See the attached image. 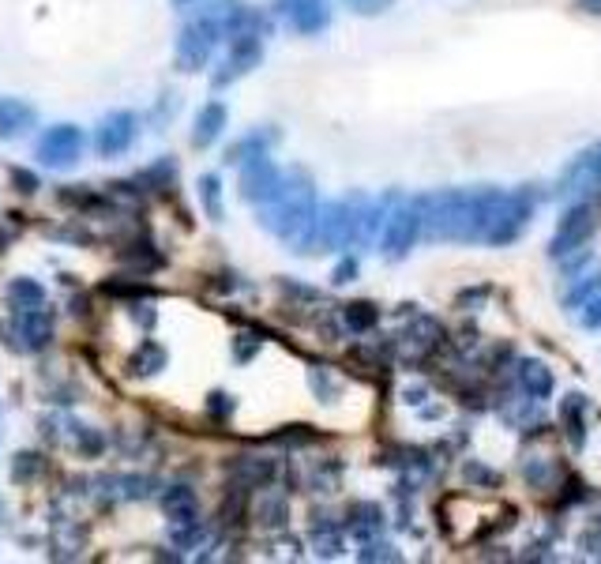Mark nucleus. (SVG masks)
I'll list each match as a JSON object with an SVG mask.
<instances>
[{"label": "nucleus", "mask_w": 601, "mask_h": 564, "mask_svg": "<svg viewBox=\"0 0 601 564\" xmlns=\"http://www.w3.org/2000/svg\"><path fill=\"white\" fill-rule=\"evenodd\" d=\"M316 185L305 170L282 173V188L275 192V200L260 204V222L286 241L293 252H309L316 245Z\"/></svg>", "instance_id": "obj_1"}, {"label": "nucleus", "mask_w": 601, "mask_h": 564, "mask_svg": "<svg viewBox=\"0 0 601 564\" xmlns=\"http://www.w3.org/2000/svg\"><path fill=\"white\" fill-rule=\"evenodd\" d=\"M421 215V237L425 241H455L466 245L470 234V188H440L414 196Z\"/></svg>", "instance_id": "obj_2"}, {"label": "nucleus", "mask_w": 601, "mask_h": 564, "mask_svg": "<svg viewBox=\"0 0 601 564\" xmlns=\"http://www.w3.org/2000/svg\"><path fill=\"white\" fill-rule=\"evenodd\" d=\"M538 200L541 192L534 185H519L504 192L500 196V207H496V219L489 226V237H485V245H493V249H504L511 241H519L526 234V226L534 219V211H538Z\"/></svg>", "instance_id": "obj_3"}, {"label": "nucleus", "mask_w": 601, "mask_h": 564, "mask_svg": "<svg viewBox=\"0 0 601 564\" xmlns=\"http://www.w3.org/2000/svg\"><path fill=\"white\" fill-rule=\"evenodd\" d=\"M594 230H598V207H594V200H571V204L564 207L560 222H556V234L549 237V249H545L549 260L560 264L564 256L586 249Z\"/></svg>", "instance_id": "obj_4"}, {"label": "nucleus", "mask_w": 601, "mask_h": 564, "mask_svg": "<svg viewBox=\"0 0 601 564\" xmlns=\"http://www.w3.org/2000/svg\"><path fill=\"white\" fill-rule=\"evenodd\" d=\"M421 237V215H417L414 200H402V196H391L384 215V237H380V249L391 264H399L410 256V249L417 245Z\"/></svg>", "instance_id": "obj_5"}, {"label": "nucleus", "mask_w": 601, "mask_h": 564, "mask_svg": "<svg viewBox=\"0 0 601 564\" xmlns=\"http://www.w3.org/2000/svg\"><path fill=\"white\" fill-rule=\"evenodd\" d=\"M556 196L568 200V204L571 200H594V196H601V140L583 147V151L560 170V177H556Z\"/></svg>", "instance_id": "obj_6"}, {"label": "nucleus", "mask_w": 601, "mask_h": 564, "mask_svg": "<svg viewBox=\"0 0 601 564\" xmlns=\"http://www.w3.org/2000/svg\"><path fill=\"white\" fill-rule=\"evenodd\" d=\"M218 38H222V19L215 12H200V16H192L181 27V38H177V64H181V72H196L203 64L211 61V53H215Z\"/></svg>", "instance_id": "obj_7"}, {"label": "nucleus", "mask_w": 601, "mask_h": 564, "mask_svg": "<svg viewBox=\"0 0 601 564\" xmlns=\"http://www.w3.org/2000/svg\"><path fill=\"white\" fill-rule=\"evenodd\" d=\"M263 61V38L256 31H233L230 38V49H226V57L218 64L215 72V87H226V83H237L241 76H248L256 64Z\"/></svg>", "instance_id": "obj_8"}, {"label": "nucleus", "mask_w": 601, "mask_h": 564, "mask_svg": "<svg viewBox=\"0 0 601 564\" xmlns=\"http://www.w3.org/2000/svg\"><path fill=\"white\" fill-rule=\"evenodd\" d=\"M34 155L42 158V166L49 170H68L76 166L79 155H83V132L76 125H53L38 136V147Z\"/></svg>", "instance_id": "obj_9"}, {"label": "nucleus", "mask_w": 601, "mask_h": 564, "mask_svg": "<svg viewBox=\"0 0 601 564\" xmlns=\"http://www.w3.org/2000/svg\"><path fill=\"white\" fill-rule=\"evenodd\" d=\"M278 188H282V170H278L275 162L267 155L248 158L245 170H241V196H245L248 204H267V200H275Z\"/></svg>", "instance_id": "obj_10"}, {"label": "nucleus", "mask_w": 601, "mask_h": 564, "mask_svg": "<svg viewBox=\"0 0 601 564\" xmlns=\"http://www.w3.org/2000/svg\"><path fill=\"white\" fill-rule=\"evenodd\" d=\"M136 132H139L136 113H128V110L109 113L106 121L98 125V136H94V151H98L102 158L124 155V151H128V147L136 143Z\"/></svg>", "instance_id": "obj_11"}, {"label": "nucleus", "mask_w": 601, "mask_h": 564, "mask_svg": "<svg viewBox=\"0 0 601 564\" xmlns=\"http://www.w3.org/2000/svg\"><path fill=\"white\" fill-rule=\"evenodd\" d=\"M275 8L297 34H320L331 27V4L327 0H275Z\"/></svg>", "instance_id": "obj_12"}, {"label": "nucleus", "mask_w": 601, "mask_h": 564, "mask_svg": "<svg viewBox=\"0 0 601 564\" xmlns=\"http://www.w3.org/2000/svg\"><path fill=\"white\" fill-rule=\"evenodd\" d=\"M500 196H504V188L496 185L470 188V234H466V245H485L489 226L496 219V207H500Z\"/></svg>", "instance_id": "obj_13"}, {"label": "nucleus", "mask_w": 601, "mask_h": 564, "mask_svg": "<svg viewBox=\"0 0 601 564\" xmlns=\"http://www.w3.org/2000/svg\"><path fill=\"white\" fill-rule=\"evenodd\" d=\"M16 335L23 350H46L49 339H53V313L46 305L16 309Z\"/></svg>", "instance_id": "obj_14"}, {"label": "nucleus", "mask_w": 601, "mask_h": 564, "mask_svg": "<svg viewBox=\"0 0 601 564\" xmlns=\"http://www.w3.org/2000/svg\"><path fill=\"white\" fill-rule=\"evenodd\" d=\"M586 414H590V399L583 392H568L560 399V429L575 452L586 448Z\"/></svg>", "instance_id": "obj_15"}, {"label": "nucleus", "mask_w": 601, "mask_h": 564, "mask_svg": "<svg viewBox=\"0 0 601 564\" xmlns=\"http://www.w3.org/2000/svg\"><path fill=\"white\" fill-rule=\"evenodd\" d=\"M515 380H519V392L530 395V399H538V403H545V399L556 392L553 369H549L545 361H538V358H523V361H519V369H515Z\"/></svg>", "instance_id": "obj_16"}, {"label": "nucleus", "mask_w": 601, "mask_h": 564, "mask_svg": "<svg viewBox=\"0 0 601 564\" xmlns=\"http://www.w3.org/2000/svg\"><path fill=\"white\" fill-rule=\"evenodd\" d=\"M384 508L372 501H357L350 504V512H346V531L354 534L357 542H369V538H380L384 534Z\"/></svg>", "instance_id": "obj_17"}, {"label": "nucleus", "mask_w": 601, "mask_h": 564, "mask_svg": "<svg viewBox=\"0 0 601 564\" xmlns=\"http://www.w3.org/2000/svg\"><path fill=\"white\" fill-rule=\"evenodd\" d=\"M38 113L23 98H0V140H19L23 132H31Z\"/></svg>", "instance_id": "obj_18"}, {"label": "nucleus", "mask_w": 601, "mask_h": 564, "mask_svg": "<svg viewBox=\"0 0 601 564\" xmlns=\"http://www.w3.org/2000/svg\"><path fill=\"white\" fill-rule=\"evenodd\" d=\"M226 106L222 102H207L200 113H196V132H192V143L196 147H211V143L222 136V128H226Z\"/></svg>", "instance_id": "obj_19"}, {"label": "nucleus", "mask_w": 601, "mask_h": 564, "mask_svg": "<svg viewBox=\"0 0 601 564\" xmlns=\"http://www.w3.org/2000/svg\"><path fill=\"white\" fill-rule=\"evenodd\" d=\"M568 282H571V286L564 290L560 305H564L568 313H575V309H579V305H583V301L601 286V264H590L586 271H579V275H575V279H568Z\"/></svg>", "instance_id": "obj_20"}, {"label": "nucleus", "mask_w": 601, "mask_h": 564, "mask_svg": "<svg viewBox=\"0 0 601 564\" xmlns=\"http://www.w3.org/2000/svg\"><path fill=\"white\" fill-rule=\"evenodd\" d=\"M523 478H526V486L534 489V493H549V489L560 486V478H564V470L556 467V459H526L523 463Z\"/></svg>", "instance_id": "obj_21"}, {"label": "nucleus", "mask_w": 601, "mask_h": 564, "mask_svg": "<svg viewBox=\"0 0 601 564\" xmlns=\"http://www.w3.org/2000/svg\"><path fill=\"white\" fill-rule=\"evenodd\" d=\"M342 320H346V328L357 331V335H365L380 324V309L372 305V301H350V305H342Z\"/></svg>", "instance_id": "obj_22"}, {"label": "nucleus", "mask_w": 601, "mask_h": 564, "mask_svg": "<svg viewBox=\"0 0 601 564\" xmlns=\"http://www.w3.org/2000/svg\"><path fill=\"white\" fill-rule=\"evenodd\" d=\"M8 305L12 313L16 309H34V305H46V290L31 279H12L8 282Z\"/></svg>", "instance_id": "obj_23"}, {"label": "nucleus", "mask_w": 601, "mask_h": 564, "mask_svg": "<svg viewBox=\"0 0 601 564\" xmlns=\"http://www.w3.org/2000/svg\"><path fill=\"white\" fill-rule=\"evenodd\" d=\"M166 365V350L158 343H143L136 350V358L128 361V373L132 376H151V373H158Z\"/></svg>", "instance_id": "obj_24"}, {"label": "nucleus", "mask_w": 601, "mask_h": 564, "mask_svg": "<svg viewBox=\"0 0 601 564\" xmlns=\"http://www.w3.org/2000/svg\"><path fill=\"white\" fill-rule=\"evenodd\" d=\"M312 538H316V553H320V557H339L342 553V534L335 523H327V516H316Z\"/></svg>", "instance_id": "obj_25"}, {"label": "nucleus", "mask_w": 601, "mask_h": 564, "mask_svg": "<svg viewBox=\"0 0 601 564\" xmlns=\"http://www.w3.org/2000/svg\"><path fill=\"white\" fill-rule=\"evenodd\" d=\"M275 143V132H252V136H245V140H237L230 147V162H248V158H256V155H267V147Z\"/></svg>", "instance_id": "obj_26"}, {"label": "nucleus", "mask_w": 601, "mask_h": 564, "mask_svg": "<svg viewBox=\"0 0 601 564\" xmlns=\"http://www.w3.org/2000/svg\"><path fill=\"white\" fill-rule=\"evenodd\" d=\"M162 504H166V512H170V519L177 523V519H192L196 516V493L188 486H173L166 497H162Z\"/></svg>", "instance_id": "obj_27"}, {"label": "nucleus", "mask_w": 601, "mask_h": 564, "mask_svg": "<svg viewBox=\"0 0 601 564\" xmlns=\"http://www.w3.org/2000/svg\"><path fill=\"white\" fill-rule=\"evenodd\" d=\"M200 196H203L207 215H211L215 222H222V181H218L215 173H203L200 177Z\"/></svg>", "instance_id": "obj_28"}, {"label": "nucleus", "mask_w": 601, "mask_h": 564, "mask_svg": "<svg viewBox=\"0 0 601 564\" xmlns=\"http://www.w3.org/2000/svg\"><path fill=\"white\" fill-rule=\"evenodd\" d=\"M556 489H560V508H575V504H583L590 497V486H586L579 474H564Z\"/></svg>", "instance_id": "obj_29"}, {"label": "nucleus", "mask_w": 601, "mask_h": 564, "mask_svg": "<svg viewBox=\"0 0 601 564\" xmlns=\"http://www.w3.org/2000/svg\"><path fill=\"white\" fill-rule=\"evenodd\" d=\"M463 478L470 482V486H481V489H500V470H493V467H485V463H478V459H470L463 467Z\"/></svg>", "instance_id": "obj_30"}, {"label": "nucleus", "mask_w": 601, "mask_h": 564, "mask_svg": "<svg viewBox=\"0 0 601 564\" xmlns=\"http://www.w3.org/2000/svg\"><path fill=\"white\" fill-rule=\"evenodd\" d=\"M357 557H361V561H402L399 549L391 546V542H380V538H369V542H361Z\"/></svg>", "instance_id": "obj_31"}, {"label": "nucleus", "mask_w": 601, "mask_h": 564, "mask_svg": "<svg viewBox=\"0 0 601 564\" xmlns=\"http://www.w3.org/2000/svg\"><path fill=\"white\" fill-rule=\"evenodd\" d=\"M575 313H579V328H586V331L601 328V286L583 301V305H579V309H575Z\"/></svg>", "instance_id": "obj_32"}, {"label": "nucleus", "mask_w": 601, "mask_h": 564, "mask_svg": "<svg viewBox=\"0 0 601 564\" xmlns=\"http://www.w3.org/2000/svg\"><path fill=\"white\" fill-rule=\"evenodd\" d=\"M579 549H583V557H590V561H601V519L579 534Z\"/></svg>", "instance_id": "obj_33"}, {"label": "nucleus", "mask_w": 601, "mask_h": 564, "mask_svg": "<svg viewBox=\"0 0 601 564\" xmlns=\"http://www.w3.org/2000/svg\"><path fill=\"white\" fill-rule=\"evenodd\" d=\"M342 4H346L350 12H357V16H384L395 0H342Z\"/></svg>", "instance_id": "obj_34"}, {"label": "nucleus", "mask_w": 601, "mask_h": 564, "mask_svg": "<svg viewBox=\"0 0 601 564\" xmlns=\"http://www.w3.org/2000/svg\"><path fill=\"white\" fill-rule=\"evenodd\" d=\"M489 294H493V286H470V290H463V294H459V309L474 313V309H481V305L489 301Z\"/></svg>", "instance_id": "obj_35"}, {"label": "nucleus", "mask_w": 601, "mask_h": 564, "mask_svg": "<svg viewBox=\"0 0 601 564\" xmlns=\"http://www.w3.org/2000/svg\"><path fill=\"white\" fill-rule=\"evenodd\" d=\"M553 561V542H549V538H545V542H530V546H526V553H519V561Z\"/></svg>", "instance_id": "obj_36"}, {"label": "nucleus", "mask_w": 601, "mask_h": 564, "mask_svg": "<svg viewBox=\"0 0 601 564\" xmlns=\"http://www.w3.org/2000/svg\"><path fill=\"white\" fill-rule=\"evenodd\" d=\"M38 467H42V463H38V455H19L16 459V482H27V478H34V474H38Z\"/></svg>", "instance_id": "obj_37"}, {"label": "nucleus", "mask_w": 601, "mask_h": 564, "mask_svg": "<svg viewBox=\"0 0 601 564\" xmlns=\"http://www.w3.org/2000/svg\"><path fill=\"white\" fill-rule=\"evenodd\" d=\"M331 279L339 282V286H342V282H354L357 279V260H354V256H346V260L335 267V275H331Z\"/></svg>", "instance_id": "obj_38"}, {"label": "nucleus", "mask_w": 601, "mask_h": 564, "mask_svg": "<svg viewBox=\"0 0 601 564\" xmlns=\"http://www.w3.org/2000/svg\"><path fill=\"white\" fill-rule=\"evenodd\" d=\"M575 8L583 12V16H594L601 19V0H575Z\"/></svg>", "instance_id": "obj_39"}, {"label": "nucleus", "mask_w": 601, "mask_h": 564, "mask_svg": "<svg viewBox=\"0 0 601 564\" xmlns=\"http://www.w3.org/2000/svg\"><path fill=\"white\" fill-rule=\"evenodd\" d=\"M425 399H429V392H425V388H406V403H410V407H421Z\"/></svg>", "instance_id": "obj_40"}]
</instances>
